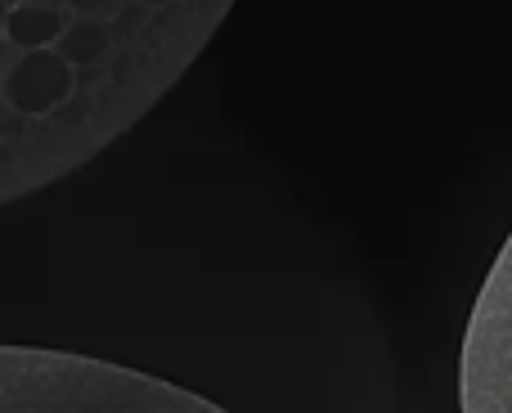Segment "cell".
<instances>
[{"mask_svg":"<svg viewBox=\"0 0 512 413\" xmlns=\"http://www.w3.org/2000/svg\"><path fill=\"white\" fill-rule=\"evenodd\" d=\"M459 405L468 413H512V234L472 301L459 360Z\"/></svg>","mask_w":512,"mask_h":413,"instance_id":"obj_1","label":"cell"},{"mask_svg":"<svg viewBox=\"0 0 512 413\" xmlns=\"http://www.w3.org/2000/svg\"><path fill=\"white\" fill-rule=\"evenodd\" d=\"M9 108L23 117H45L72 95V63L63 59L54 45L41 50H23V59L9 68V77L0 81Z\"/></svg>","mask_w":512,"mask_h":413,"instance_id":"obj_2","label":"cell"},{"mask_svg":"<svg viewBox=\"0 0 512 413\" xmlns=\"http://www.w3.org/2000/svg\"><path fill=\"white\" fill-rule=\"evenodd\" d=\"M63 32L59 14L45 5H18L5 14V36L18 45V50H41V45H54Z\"/></svg>","mask_w":512,"mask_h":413,"instance_id":"obj_3","label":"cell"},{"mask_svg":"<svg viewBox=\"0 0 512 413\" xmlns=\"http://www.w3.org/2000/svg\"><path fill=\"white\" fill-rule=\"evenodd\" d=\"M108 50V27H99V18H81L77 27L59 32V54L77 68V63H99Z\"/></svg>","mask_w":512,"mask_h":413,"instance_id":"obj_4","label":"cell"},{"mask_svg":"<svg viewBox=\"0 0 512 413\" xmlns=\"http://www.w3.org/2000/svg\"><path fill=\"white\" fill-rule=\"evenodd\" d=\"M68 5L77 9L81 18H108V14H117L126 0H68Z\"/></svg>","mask_w":512,"mask_h":413,"instance_id":"obj_5","label":"cell"}]
</instances>
